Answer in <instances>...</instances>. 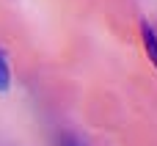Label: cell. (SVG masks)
I'll list each match as a JSON object with an SVG mask.
<instances>
[{
	"mask_svg": "<svg viewBox=\"0 0 157 146\" xmlns=\"http://www.w3.org/2000/svg\"><path fill=\"white\" fill-rule=\"evenodd\" d=\"M61 146H80V144H77V141H63Z\"/></svg>",
	"mask_w": 157,
	"mask_h": 146,
	"instance_id": "obj_3",
	"label": "cell"
},
{
	"mask_svg": "<svg viewBox=\"0 0 157 146\" xmlns=\"http://www.w3.org/2000/svg\"><path fill=\"white\" fill-rule=\"evenodd\" d=\"M8 86H11V66H8V58L0 47V94L8 91Z\"/></svg>",
	"mask_w": 157,
	"mask_h": 146,
	"instance_id": "obj_2",
	"label": "cell"
},
{
	"mask_svg": "<svg viewBox=\"0 0 157 146\" xmlns=\"http://www.w3.org/2000/svg\"><path fill=\"white\" fill-rule=\"evenodd\" d=\"M141 41H144V50H146V58H149V63L157 69V30L144 19L141 22Z\"/></svg>",
	"mask_w": 157,
	"mask_h": 146,
	"instance_id": "obj_1",
	"label": "cell"
}]
</instances>
